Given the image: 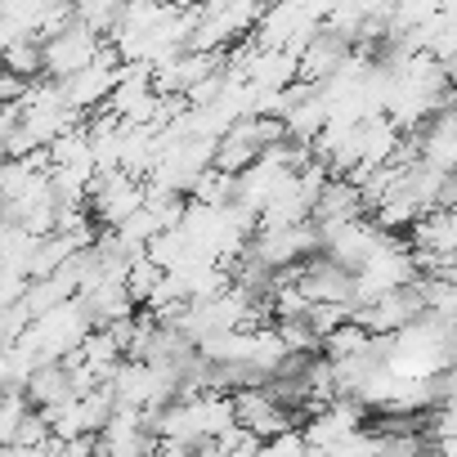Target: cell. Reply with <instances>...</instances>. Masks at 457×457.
Here are the masks:
<instances>
[{
	"label": "cell",
	"mask_w": 457,
	"mask_h": 457,
	"mask_svg": "<svg viewBox=\"0 0 457 457\" xmlns=\"http://www.w3.org/2000/svg\"><path fill=\"white\" fill-rule=\"evenodd\" d=\"M166 5H179V10H202L206 0H166Z\"/></svg>",
	"instance_id": "cell-3"
},
{
	"label": "cell",
	"mask_w": 457,
	"mask_h": 457,
	"mask_svg": "<svg viewBox=\"0 0 457 457\" xmlns=\"http://www.w3.org/2000/svg\"><path fill=\"white\" fill-rule=\"evenodd\" d=\"M354 50H350V41L341 37V32H332V28H323L305 50H301V81H310V86H323L328 77H337L341 72V63L350 59Z\"/></svg>",
	"instance_id": "cell-2"
},
{
	"label": "cell",
	"mask_w": 457,
	"mask_h": 457,
	"mask_svg": "<svg viewBox=\"0 0 457 457\" xmlns=\"http://www.w3.org/2000/svg\"><path fill=\"white\" fill-rule=\"evenodd\" d=\"M41 50H46V77L50 81H68V77H77L81 68H90L104 50H108V41L95 32V28H86V23H68L63 32H54L50 41H41Z\"/></svg>",
	"instance_id": "cell-1"
}]
</instances>
